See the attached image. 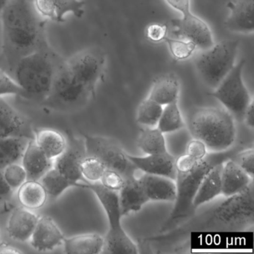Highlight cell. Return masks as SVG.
Wrapping results in <instances>:
<instances>
[{"instance_id": "1", "label": "cell", "mask_w": 254, "mask_h": 254, "mask_svg": "<svg viewBox=\"0 0 254 254\" xmlns=\"http://www.w3.org/2000/svg\"><path fill=\"white\" fill-rule=\"evenodd\" d=\"M105 66L106 54L100 47H89L72 55L58 68L43 105L56 111L79 110L94 97Z\"/></svg>"}, {"instance_id": "2", "label": "cell", "mask_w": 254, "mask_h": 254, "mask_svg": "<svg viewBox=\"0 0 254 254\" xmlns=\"http://www.w3.org/2000/svg\"><path fill=\"white\" fill-rule=\"evenodd\" d=\"M0 17L1 60L8 69L7 72L12 75L20 59L50 46L46 37V22L35 9L32 0H8Z\"/></svg>"}, {"instance_id": "3", "label": "cell", "mask_w": 254, "mask_h": 254, "mask_svg": "<svg viewBox=\"0 0 254 254\" xmlns=\"http://www.w3.org/2000/svg\"><path fill=\"white\" fill-rule=\"evenodd\" d=\"M239 150L240 148L232 147L221 152H209L200 160L191 158L186 154L176 158V199L162 231L172 228L194 213L195 210L193 207V199L203 177L215 165L233 158Z\"/></svg>"}, {"instance_id": "4", "label": "cell", "mask_w": 254, "mask_h": 254, "mask_svg": "<svg viewBox=\"0 0 254 254\" xmlns=\"http://www.w3.org/2000/svg\"><path fill=\"white\" fill-rule=\"evenodd\" d=\"M63 61L48 46L20 59L11 76L29 100L43 102L50 93L56 71Z\"/></svg>"}, {"instance_id": "5", "label": "cell", "mask_w": 254, "mask_h": 254, "mask_svg": "<svg viewBox=\"0 0 254 254\" xmlns=\"http://www.w3.org/2000/svg\"><path fill=\"white\" fill-rule=\"evenodd\" d=\"M235 121L226 109L203 107L190 115L189 131L193 138L205 144L209 152H221L230 149L235 143Z\"/></svg>"}, {"instance_id": "6", "label": "cell", "mask_w": 254, "mask_h": 254, "mask_svg": "<svg viewBox=\"0 0 254 254\" xmlns=\"http://www.w3.org/2000/svg\"><path fill=\"white\" fill-rule=\"evenodd\" d=\"M79 188L90 190L100 202L108 218V228L103 253L117 254H139L137 246L122 224L123 215L119 203L118 191H111L99 183L81 182Z\"/></svg>"}, {"instance_id": "7", "label": "cell", "mask_w": 254, "mask_h": 254, "mask_svg": "<svg viewBox=\"0 0 254 254\" xmlns=\"http://www.w3.org/2000/svg\"><path fill=\"white\" fill-rule=\"evenodd\" d=\"M239 41L225 40L202 50L196 56L194 67L202 82L214 90L236 64Z\"/></svg>"}, {"instance_id": "8", "label": "cell", "mask_w": 254, "mask_h": 254, "mask_svg": "<svg viewBox=\"0 0 254 254\" xmlns=\"http://www.w3.org/2000/svg\"><path fill=\"white\" fill-rule=\"evenodd\" d=\"M245 60L235 64L211 96L216 99L235 120L242 122L244 113L253 101L243 80Z\"/></svg>"}, {"instance_id": "9", "label": "cell", "mask_w": 254, "mask_h": 254, "mask_svg": "<svg viewBox=\"0 0 254 254\" xmlns=\"http://www.w3.org/2000/svg\"><path fill=\"white\" fill-rule=\"evenodd\" d=\"M87 155L97 157L107 169L117 171L125 179L136 177L138 169L127 157V153L115 139L108 136L82 133Z\"/></svg>"}, {"instance_id": "10", "label": "cell", "mask_w": 254, "mask_h": 254, "mask_svg": "<svg viewBox=\"0 0 254 254\" xmlns=\"http://www.w3.org/2000/svg\"><path fill=\"white\" fill-rule=\"evenodd\" d=\"M254 188L251 183L245 190L226 197L212 211L208 222L227 227H248L254 222Z\"/></svg>"}, {"instance_id": "11", "label": "cell", "mask_w": 254, "mask_h": 254, "mask_svg": "<svg viewBox=\"0 0 254 254\" xmlns=\"http://www.w3.org/2000/svg\"><path fill=\"white\" fill-rule=\"evenodd\" d=\"M173 35L193 43L197 50H205L214 45L213 35L207 23L191 11L172 21Z\"/></svg>"}, {"instance_id": "12", "label": "cell", "mask_w": 254, "mask_h": 254, "mask_svg": "<svg viewBox=\"0 0 254 254\" xmlns=\"http://www.w3.org/2000/svg\"><path fill=\"white\" fill-rule=\"evenodd\" d=\"M67 139L64 151L54 160L53 167L56 168L69 181L79 186L84 182L80 171L83 159L87 156L84 138L75 136L70 130L66 131Z\"/></svg>"}, {"instance_id": "13", "label": "cell", "mask_w": 254, "mask_h": 254, "mask_svg": "<svg viewBox=\"0 0 254 254\" xmlns=\"http://www.w3.org/2000/svg\"><path fill=\"white\" fill-rule=\"evenodd\" d=\"M35 134L31 120L0 97V139L8 137L35 139Z\"/></svg>"}, {"instance_id": "14", "label": "cell", "mask_w": 254, "mask_h": 254, "mask_svg": "<svg viewBox=\"0 0 254 254\" xmlns=\"http://www.w3.org/2000/svg\"><path fill=\"white\" fill-rule=\"evenodd\" d=\"M38 14L44 19L62 23L66 14L81 18L85 12V2L82 0H32Z\"/></svg>"}, {"instance_id": "15", "label": "cell", "mask_w": 254, "mask_h": 254, "mask_svg": "<svg viewBox=\"0 0 254 254\" xmlns=\"http://www.w3.org/2000/svg\"><path fill=\"white\" fill-rule=\"evenodd\" d=\"M127 157L138 171L150 175H161L175 180L176 178V157L169 151L161 154H146L144 157L131 155Z\"/></svg>"}, {"instance_id": "16", "label": "cell", "mask_w": 254, "mask_h": 254, "mask_svg": "<svg viewBox=\"0 0 254 254\" xmlns=\"http://www.w3.org/2000/svg\"><path fill=\"white\" fill-rule=\"evenodd\" d=\"M63 233L51 217L40 216L35 230L31 236V245L40 252L53 251L63 245Z\"/></svg>"}, {"instance_id": "17", "label": "cell", "mask_w": 254, "mask_h": 254, "mask_svg": "<svg viewBox=\"0 0 254 254\" xmlns=\"http://www.w3.org/2000/svg\"><path fill=\"white\" fill-rule=\"evenodd\" d=\"M227 8L229 14L225 26L228 30L246 35L254 32V0H231Z\"/></svg>"}, {"instance_id": "18", "label": "cell", "mask_w": 254, "mask_h": 254, "mask_svg": "<svg viewBox=\"0 0 254 254\" xmlns=\"http://www.w3.org/2000/svg\"><path fill=\"white\" fill-rule=\"evenodd\" d=\"M39 217L23 206L13 208L6 225L8 236L18 242H29Z\"/></svg>"}, {"instance_id": "19", "label": "cell", "mask_w": 254, "mask_h": 254, "mask_svg": "<svg viewBox=\"0 0 254 254\" xmlns=\"http://www.w3.org/2000/svg\"><path fill=\"white\" fill-rule=\"evenodd\" d=\"M119 203L123 216L137 212L149 202L139 178L125 179L124 184L118 191Z\"/></svg>"}, {"instance_id": "20", "label": "cell", "mask_w": 254, "mask_h": 254, "mask_svg": "<svg viewBox=\"0 0 254 254\" xmlns=\"http://www.w3.org/2000/svg\"><path fill=\"white\" fill-rule=\"evenodd\" d=\"M139 179L149 201L175 202L177 196L175 180L161 175L145 173Z\"/></svg>"}, {"instance_id": "21", "label": "cell", "mask_w": 254, "mask_h": 254, "mask_svg": "<svg viewBox=\"0 0 254 254\" xmlns=\"http://www.w3.org/2000/svg\"><path fill=\"white\" fill-rule=\"evenodd\" d=\"M254 179L232 158L223 163L221 172V194L224 197L233 195L245 190Z\"/></svg>"}, {"instance_id": "22", "label": "cell", "mask_w": 254, "mask_h": 254, "mask_svg": "<svg viewBox=\"0 0 254 254\" xmlns=\"http://www.w3.org/2000/svg\"><path fill=\"white\" fill-rule=\"evenodd\" d=\"M20 163L27 174V180L40 181L53 167L54 160H50L40 149L35 139H30L25 149Z\"/></svg>"}, {"instance_id": "23", "label": "cell", "mask_w": 254, "mask_h": 254, "mask_svg": "<svg viewBox=\"0 0 254 254\" xmlns=\"http://www.w3.org/2000/svg\"><path fill=\"white\" fill-rule=\"evenodd\" d=\"M181 83L179 78L173 73L160 75L153 82L148 97L154 102L166 106L178 102Z\"/></svg>"}, {"instance_id": "24", "label": "cell", "mask_w": 254, "mask_h": 254, "mask_svg": "<svg viewBox=\"0 0 254 254\" xmlns=\"http://www.w3.org/2000/svg\"><path fill=\"white\" fill-rule=\"evenodd\" d=\"M224 163V162H223ZM223 163L215 165L203 177L193 199L194 210L221 195V172Z\"/></svg>"}, {"instance_id": "25", "label": "cell", "mask_w": 254, "mask_h": 254, "mask_svg": "<svg viewBox=\"0 0 254 254\" xmlns=\"http://www.w3.org/2000/svg\"><path fill=\"white\" fill-rule=\"evenodd\" d=\"M64 253L68 254H98L103 253L105 239L96 233H84L65 238Z\"/></svg>"}, {"instance_id": "26", "label": "cell", "mask_w": 254, "mask_h": 254, "mask_svg": "<svg viewBox=\"0 0 254 254\" xmlns=\"http://www.w3.org/2000/svg\"><path fill=\"white\" fill-rule=\"evenodd\" d=\"M35 141L40 149L52 160L64 151L67 144L66 135L53 128L35 130Z\"/></svg>"}, {"instance_id": "27", "label": "cell", "mask_w": 254, "mask_h": 254, "mask_svg": "<svg viewBox=\"0 0 254 254\" xmlns=\"http://www.w3.org/2000/svg\"><path fill=\"white\" fill-rule=\"evenodd\" d=\"M48 194L39 181L27 180L17 190V199L20 205L30 210L41 209L47 203Z\"/></svg>"}, {"instance_id": "28", "label": "cell", "mask_w": 254, "mask_h": 254, "mask_svg": "<svg viewBox=\"0 0 254 254\" xmlns=\"http://www.w3.org/2000/svg\"><path fill=\"white\" fill-rule=\"evenodd\" d=\"M25 137H8L0 139V170L13 163H20L28 142Z\"/></svg>"}, {"instance_id": "29", "label": "cell", "mask_w": 254, "mask_h": 254, "mask_svg": "<svg viewBox=\"0 0 254 254\" xmlns=\"http://www.w3.org/2000/svg\"><path fill=\"white\" fill-rule=\"evenodd\" d=\"M136 145L145 155L168 151L164 133L157 127H145L138 136Z\"/></svg>"}, {"instance_id": "30", "label": "cell", "mask_w": 254, "mask_h": 254, "mask_svg": "<svg viewBox=\"0 0 254 254\" xmlns=\"http://www.w3.org/2000/svg\"><path fill=\"white\" fill-rule=\"evenodd\" d=\"M39 181L44 186L48 196L53 199L60 197L70 187H78L76 184L69 181L54 167L50 169Z\"/></svg>"}, {"instance_id": "31", "label": "cell", "mask_w": 254, "mask_h": 254, "mask_svg": "<svg viewBox=\"0 0 254 254\" xmlns=\"http://www.w3.org/2000/svg\"><path fill=\"white\" fill-rule=\"evenodd\" d=\"M186 127V123L180 110L178 102L163 106L157 127L164 133L178 131Z\"/></svg>"}, {"instance_id": "32", "label": "cell", "mask_w": 254, "mask_h": 254, "mask_svg": "<svg viewBox=\"0 0 254 254\" xmlns=\"http://www.w3.org/2000/svg\"><path fill=\"white\" fill-rule=\"evenodd\" d=\"M163 109V106L147 97L138 106L136 122L144 127H157Z\"/></svg>"}, {"instance_id": "33", "label": "cell", "mask_w": 254, "mask_h": 254, "mask_svg": "<svg viewBox=\"0 0 254 254\" xmlns=\"http://www.w3.org/2000/svg\"><path fill=\"white\" fill-rule=\"evenodd\" d=\"M104 163L97 157L87 155L80 166L81 177L84 182L99 183L106 170Z\"/></svg>"}, {"instance_id": "34", "label": "cell", "mask_w": 254, "mask_h": 254, "mask_svg": "<svg viewBox=\"0 0 254 254\" xmlns=\"http://www.w3.org/2000/svg\"><path fill=\"white\" fill-rule=\"evenodd\" d=\"M164 42L167 44L172 58L180 62L190 59L197 50V47L193 43L183 38L166 37Z\"/></svg>"}, {"instance_id": "35", "label": "cell", "mask_w": 254, "mask_h": 254, "mask_svg": "<svg viewBox=\"0 0 254 254\" xmlns=\"http://www.w3.org/2000/svg\"><path fill=\"white\" fill-rule=\"evenodd\" d=\"M4 178L14 191L18 190L26 181L27 174L21 163H13L2 169Z\"/></svg>"}, {"instance_id": "36", "label": "cell", "mask_w": 254, "mask_h": 254, "mask_svg": "<svg viewBox=\"0 0 254 254\" xmlns=\"http://www.w3.org/2000/svg\"><path fill=\"white\" fill-rule=\"evenodd\" d=\"M3 96H17L29 99L26 92L14 78L5 69L0 68V97Z\"/></svg>"}, {"instance_id": "37", "label": "cell", "mask_w": 254, "mask_h": 254, "mask_svg": "<svg viewBox=\"0 0 254 254\" xmlns=\"http://www.w3.org/2000/svg\"><path fill=\"white\" fill-rule=\"evenodd\" d=\"M233 160L254 179V148L239 150L233 157Z\"/></svg>"}, {"instance_id": "38", "label": "cell", "mask_w": 254, "mask_h": 254, "mask_svg": "<svg viewBox=\"0 0 254 254\" xmlns=\"http://www.w3.org/2000/svg\"><path fill=\"white\" fill-rule=\"evenodd\" d=\"M125 178L121 174L112 169H106L99 184L111 191H119L124 184Z\"/></svg>"}, {"instance_id": "39", "label": "cell", "mask_w": 254, "mask_h": 254, "mask_svg": "<svg viewBox=\"0 0 254 254\" xmlns=\"http://www.w3.org/2000/svg\"><path fill=\"white\" fill-rule=\"evenodd\" d=\"M208 151L205 144L199 139L193 138L187 144L185 154L196 160H203L207 155Z\"/></svg>"}, {"instance_id": "40", "label": "cell", "mask_w": 254, "mask_h": 254, "mask_svg": "<svg viewBox=\"0 0 254 254\" xmlns=\"http://www.w3.org/2000/svg\"><path fill=\"white\" fill-rule=\"evenodd\" d=\"M168 26L160 23H151L146 28V38L153 43L164 41L168 37Z\"/></svg>"}, {"instance_id": "41", "label": "cell", "mask_w": 254, "mask_h": 254, "mask_svg": "<svg viewBox=\"0 0 254 254\" xmlns=\"http://www.w3.org/2000/svg\"><path fill=\"white\" fill-rule=\"evenodd\" d=\"M169 6L182 15L191 11V0H164Z\"/></svg>"}, {"instance_id": "42", "label": "cell", "mask_w": 254, "mask_h": 254, "mask_svg": "<svg viewBox=\"0 0 254 254\" xmlns=\"http://www.w3.org/2000/svg\"><path fill=\"white\" fill-rule=\"evenodd\" d=\"M14 190L9 187L5 178L2 170H0V203H5L11 198Z\"/></svg>"}, {"instance_id": "43", "label": "cell", "mask_w": 254, "mask_h": 254, "mask_svg": "<svg viewBox=\"0 0 254 254\" xmlns=\"http://www.w3.org/2000/svg\"><path fill=\"white\" fill-rule=\"evenodd\" d=\"M242 123H245V126L254 130V100L250 103L248 108L245 110L244 113L243 118H242Z\"/></svg>"}, {"instance_id": "44", "label": "cell", "mask_w": 254, "mask_h": 254, "mask_svg": "<svg viewBox=\"0 0 254 254\" xmlns=\"http://www.w3.org/2000/svg\"><path fill=\"white\" fill-rule=\"evenodd\" d=\"M23 254V251H20L16 247L11 246L6 243L0 244V254Z\"/></svg>"}, {"instance_id": "45", "label": "cell", "mask_w": 254, "mask_h": 254, "mask_svg": "<svg viewBox=\"0 0 254 254\" xmlns=\"http://www.w3.org/2000/svg\"><path fill=\"white\" fill-rule=\"evenodd\" d=\"M13 205L8 202L5 203H0V216L7 213V212H11L13 209Z\"/></svg>"}, {"instance_id": "46", "label": "cell", "mask_w": 254, "mask_h": 254, "mask_svg": "<svg viewBox=\"0 0 254 254\" xmlns=\"http://www.w3.org/2000/svg\"><path fill=\"white\" fill-rule=\"evenodd\" d=\"M8 2V0H0V15L2 14V11Z\"/></svg>"}, {"instance_id": "47", "label": "cell", "mask_w": 254, "mask_h": 254, "mask_svg": "<svg viewBox=\"0 0 254 254\" xmlns=\"http://www.w3.org/2000/svg\"><path fill=\"white\" fill-rule=\"evenodd\" d=\"M0 236H1V230H0Z\"/></svg>"}]
</instances>
